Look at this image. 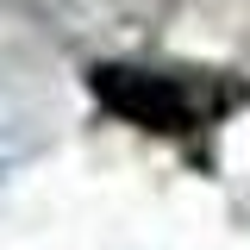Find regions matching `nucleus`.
Segmentation results:
<instances>
[{
	"label": "nucleus",
	"mask_w": 250,
	"mask_h": 250,
	"mask_svg": "<svg viewBox=\"0 0 250 250\" xmlns=\"http://www.w3.org/2000/svg\"><path fill=\"white\" fill-rule=\"evenodd\" d=\"M94 88L106 94L119 113L144 125H163V131H182L188 125V94L163 75H138V69H94Z\"/></svg>",
	"instance_id": "nucleus-1"
}]
</instances>
